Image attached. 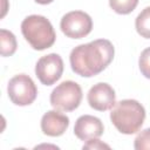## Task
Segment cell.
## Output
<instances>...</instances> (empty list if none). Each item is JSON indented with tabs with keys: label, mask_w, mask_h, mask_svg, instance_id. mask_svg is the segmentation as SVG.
Instances as JSON below:
<instances>
[{
	"label": "cell",
	"mask_w": 150,
	"mask_h": 150,
	"mask_svg": "<svg viewBox=\"0 0 150 150\" xmlns=\"http://www.w3.org/2000/svg\"><path fill=\"white\" fill-rule=\"evenodd\" d=\"M134 148L136 150H150V128L142 130L134 142Z\"/></svg>",
	"instance_id": "obj_14"
},
{
	"label": "cell",
	"mask_w": 150,
	"mask_h": 150,
	"mask_svg": "<svg viewBox=\"0 0 150 150\" xmlns=\"http://www.w3.org/2000/svg\"><path fill=\"white\" fill-rule=\"evenodd\" d=\"M50 104L60 111H73L82 101V89L74 81H63L50 94Z\"/></svg>",
	"instance_id": "obj_4"
},
{
	"label": "cell",
	"mask_w": 150,
	"mask_h": 150,
	"mask_svg": "<svg viewBox=\"0 0 150 150\" xmlns=\"http://www.w3.org/2000/svg\"><path fill=\"white\" fill-rule=\"evenodd\" d=\"M82 149H90V150H101V149H110V145L103 143L102 141L97 139V138H91L86 141V143L83 144Z\"/></svg>",
	"instance_id": "obj_16"
},
{
	"label": "cell",
	"mask_w": 150,
	"mask_h": 150,
	"mask_svg": "<svg viewBox=\"0 0 150 150\" xmlns=\"http://www.w3.org/2000/svg\"><path fill=\"white\" fill-rule=\"evenodd\" d=\"M115 48L107 39L94 40L75 47L69 55L74 73L83 77H91L103 71L112 61Z\"/></svg>",
	"instance_id": "obj_1"
},
{
	"label": "cell",
	"mask_w": 150,
	"mask_h": 150,
	"mask_svg": "<svg viewBox=\"0 0 150 150\" xmlns=\"http://www.w3.org/2000/svg\"><path fill=\"white\" fill-rule=\"evenodd\" d=\"M110 120L115 128L125 135L137 132L144 123L145 109L136 100H122L116 102L110 112Z\"/></svg>",
	"instance_id": "obj_2"
},
{
	"label": "cell",
	"mask_w": 150,
	"mask_h": 150,
	"mask_svg": "<svg viewBox=\"0 0 150 150\" xmlns=\"http://www.w3.org/2000/svg\"><path fill=\"white\" fill-rule=\"evenodd\" d=\"M35 2H38V4H40V5H47V4H50V2H53L54 0H34Z\"/></svg>",
	"instance_id": "obj_18"
},
{
	"label": "cell",
	"mask_w": 150,
	"mask_h": 150,
	"mask_svg": "<svg viewBox=\"0 0 150 150\" xmlns=\"http://www.w3.org/2000/svg\"><path fill=\"white\" fill-rule=\"evenodd\" d=\"M135 27L137 33L145 39H150V6L145 7L136 18Z\"/></svg>",
	"instance_id": "obj_12"
},
{
	"label": "cell",
	"mask_w": 150,
	"mask_h": 150,
	"mask_svg": "<svg viewBox=\"0 0 150 150\" xmlns=\"http://www.w3.org/2000/svg\"><path fill=\"white\" fill-rule=\"evenodd\" d=\"M2 4H4V6H2V13H1V18H4V16H5V14H6V11H7V7H6L7 0H2Z\"/></svg>",
	"instance_id": "obj_17"
},
{
	"label": "cell",
	"mask_w": 150,
	"mask_h": 150,
	"mask_svg": "<svg viewBox=\"0 0 150 150\" xmlns=\"http://www.w3.org/2000/svg\"><path fill=\"white\" fill-rule=\"evenodd\" d=\"M138 66L142 75H144L146 79H150V47L145 48L139 56Z\"/></svg>",
	"instance_id": "obj_15"
},
{
	"label": "cell",
	"mask_w": 150,
	"mask_h": 150,
	"mask_svg": "<svg viewBox=\"0 0 150 150\" xmlns=\"http://www.w3.org/2000/svg\"><path fill=\"white\" fill-rule=\"evenodd\" d=\"M63 73L62 57L56 53H50L39 59L35 66V74L39 81L45 86L54 84Z\"/></svg>",
	"instance_id": "obj_7"
},
{
	"label": "cell",
	"mask_w": 150,
	"mask_h": 150,
	"mask_svg": "<svg viewBox=\"0 0 150 150\" xmlns=\"http://www.w3.org/2000/svg\"><path fill=\"white\" fill-rule=\"evenodd\" d=\"M112 11L118 14H129L138 5V0H109Z\"/></svg>",
	"instance_id": "obj_13"
},
{
	"label": "cell",
	"mask_w": 150,
	"mask_h": 150,
	"mask_svg": "<svg viewBox=\"0 0 150 150\" xmlns=\"http://www.w3.org/2000/svg\"><path fill=\"white\" fill-rule=\"evenodd\" d=\"M69 127V118L60 110H48L41 118V130L45 135L57 137L64 134Z\"/></svg>",
	"instance_id": "obj_10"
},
{
	"label": "cell",
	"mask_w": 150,
	"mask_h": 150,
	"mask_svg": "<svg viewBox=\"0 0 150 150\" xmlns=\"http://www.w3.org/2000/svg\"><path fill=\"white\" fill-rule=\"evenodd\" d=\"M16 39L15 35L7 30V29H0V52L2 56H11L16 50Z\"/></svg>",
	"instance_id": "obj_11"
},
{
	"label": "cell",
	"mask_w": 150,
	"mask_h": 150,
	"mask_svg": "<svg viewBox=\"0 0 150 150\" xmlns=\"http://www.w3.org/2000/svg\"><path fill=\"white\" fill-rule=\"evenodd\" d=\"M21 33L26 41L35 50H43L52 47L56 34L50 21L42 15H29L21 22Z\"/></svg>",
	"instance_id": "obj_3"
},
{
	"label": "cell",
	"mask_w": 150,
	"mask_h": 150,
	"mask_svg": "<svg viewBox=\"0 0 150 150\" xmlns=\"http://www.w3.org/2000/svg\"><path fill=\"white\" fill-rule=\"evenodd\" d=\"M104 131L103 123L98 117L91 115L80 116L74 125V134L81 141H88L91 138H98Z\"/></svg>",
	"instance_id": "obj_9"
},
{
	"label": "cell",
	"mask_w": 150,
	"mask_h": 150,
	"mask_svg": "<svg viewBox=\"0 0 150 150\" xmlns=\"http://www.w3.org/2000/svg\"><path fill=\"white\" fill-rule=\"evenodd\" d=\"M9 100L16 105H28L33 103L38 96V88L34 81L26 74L13 76L7 86Z\"/></svg>",
	"instance_id": "obj_5"
},
{
	"label": "cell",
	"mask_w": 150,
	"mask_h": 150,
	"mask_svg": "<svg viewBox=\"0 0 150 150\" xmlns=\"http://www.w3.org/2000/svg\"><path fill=\"white\" fill-rule=\"evenodd\" d=\"M87 100L89 105L98 111H105L111 109L116 103V94L111 86L104 82H100L94 84L88 94Z\"/></svg>",
	"instance_id": "obj_8"
},
{
	"label": "cell",
	"mask_w": 150,
	"mask_h": 150,
	"mask_svg": "<svg viewBox=\"0 0 150 150\" xmlns=\"http://www.w3.org/2000/svg\"><path fill=\"white\" fill-rule=\"evenodd\" d=\"M62 33L70 39H82L93 29V20L82 11H71L64 14L60 22Z\"/></svg>",
	"instance_id": "obj_6"
}]
</instances>
